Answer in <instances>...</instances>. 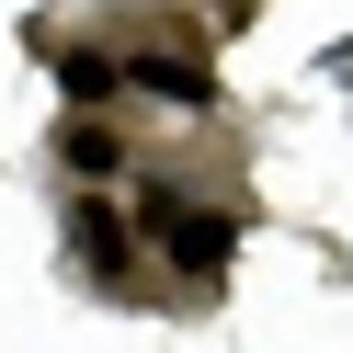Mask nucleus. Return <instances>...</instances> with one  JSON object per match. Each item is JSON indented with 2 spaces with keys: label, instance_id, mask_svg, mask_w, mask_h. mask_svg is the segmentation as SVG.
I'll return each mask as SVG.
<instances>
[{
  "label": "nucleus",
  "instance_id": "1",
  "mask_svg": "<svg viewBox=\"0 0 353 353\" xmlns=\"http://www.w3.org/2000/svg\"><path fill=\"white\" fill-rule=\"evenodd\" d=\"M69 171L114 183V171H125V137H114V125H69Z\"/></svg>",
  "mask_w": 353,
  "mask_h": 353
},
{
  "label": "nucleus",
  "instance_id": "2",
  "mask_svg": "<svg viewBox=\"0 0 353 353\" xmlns=\"http://www.w3.org/2000/svg\"><path fill=\"white\" fill-rule=\"evenodd\" d=\"M69 251H92L103 274H114V262H125V216H103V205H80V216H69Z\"/></svg>",
  "mask_w": 353,
  "mask_h": 353
}]
</instances>
